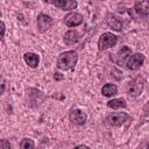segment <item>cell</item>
Wrapping results in <instances>:
<instances>
[{
    "instance_id": "cell-11",
    "label": "cell",
    "mask_w": 149,
    "mask_h": 149,
    "mask_svg": "<svg viewBox=\"0 0 149 149\" xmlns=\"http://www.w3.org/2000/svg\"><path fill=\"white\" fill-rule=\"evenodd\" d=\"M134 9L137 14L142 16L149 15V0H143V1H136L134 3Z\"/></svg>"
},
{
    "instance_id": "cell-3",
    "label": "cell",
    "mask_w": 149,
    "mask_h": 149,
    "mask_svg": "<svg viewBox=\"0 0 149 149\" xmlns=\"http://www.w3.org/2000/svg\"><path fill=\"white\" fill-rule=\"evenodd\" d=\"M118 43V36H115L114 34L112 33H104L100 37H99V41H98V48L100 51H104L108 48H112L114 47L115 44Z\"/></svg>"
},
{
    "instance_id": "cell-19",
    "label": "cell",
    "mask_w": 149,
    "mask_h": 149,
    "mask_svg": "<svg viewBox=\"0 0 149 149\" xmlns=\"http://www.w3.org/2000/svg\"><path fill=\"white\" fill-rule=\"evenodd\" d=\"M54 79H55V80H62V79H64V76H62V74L58 73V72H55V74H54Z\"/></svg>"
},
{
    "instance_id": "cell-8",
    "label": "cell",
    "mask_w": 149,
    "mask_h": 149,
    "mask_svg": "<svg viewBox=\"0 0 149 149\" xmlns=\"http://www.w3.org/2000/svg\"><path fill=\"white\" fill-rule=\"evenodd\" d=\"M64 22L68 27H77V26H80L84 22V17H83L81 14L73 12V13H69L68 15H65Z\"/></svg>"
},
{
    "instance_id": "cell-20",
    "label": "cell",
    "mask_w": 149,
    "mask_h": 149,
    "mask_svg": "<svg viewBox=\"0 0 149 149\" xmlns=\"http://www.w3.org/2000/svg\"><path fill=\"white\" fill-rule=\"evenodd\" d=\"M143 112L144 113H149V100L146 102V105L143 106Z\"/></svg>"
},
{
    "instance_id": "cell-10",
    "label": "cell",
    "mask_w": 149,
    "mask_h": 149,
    "mask_svg": "<svg viewBox=\"0 0 149 149\" xmlns=\"http://www.w3.org/2000/svg\"><path fill=\"white\" fill-rule=\"evenodd\" d=\"M106 23L108 27H111L113 30H116V31H121L122 28H123V23L121 21L120 17H118L116 15L114 14H109L106 19Z\"/></svg>"
},
{
    "instance_id": "cell-17",
    "label": "cell",
    "mask_w": 149,
    "mask_h": 149,
    "mask_svg": "<svg viewBox=\"0 0 149 149\" xmlns=\"http://www.w3.org/2000/svg\"><path fill=\"white\" fill-rule=\"evenodd\" d=\"M20 149H35V143L31 139L24 137L20 142Z\"/></svg>"
},
{
    "instance_id": "cell-5",
    "label": "cell",
    "mask_w": 149,
    "mask_h": 149,
    "mask_svg": "<svg viewBox=\"0 0 149 149\" xmlns=\"http://www.w3.org/2000/svg\"><path fill=\"white\" fill-rule=\"evenodd\" d=\"M144 63V56L143 54H140V52H136L132 56L128 57L127 62H126V65L129 70H137L139 68H141Z\"/></svg>"
},
{
    "instance_id": "cell-2",
    "label": "cell",
    "mask_w": 149,
    "mask_h": 149,
    "mask_svg": "<svg viewBox=\"0 0 149 149\" xmlns=\"http://www.w3.org/2000/svg\"><path fill=\"white\" fill-rule=\"evenodd\" d=\"M144 88V79L141 76L135 77L127 84V94L129 97H139Z\"/></svg>"
},
{
    "instance_id": "cell-22",
    "label": "cell",
    "mask_w": 149,
    "mask_h": 149,
    "mask_svg": "<svg viewBox=\"0 0 149 149\" xmlns=\"http://www.w3.org/2000/svg\"><path fill=\"white\" fill-rule=\"evenodd\" d=\"M73 149H88V147H86V146H84V144H79V146L74 147Z\"/></svg>"
},
{
    "instance_id": "cell-16",
    "label": "cell",
    "mask_w": 149,
    "mask_h": 149,
    "mask_svg": "<svg viewBox=\"0 0 149 149\" xmlns=\"http://www.w3.org/2000/svg\"><path fill=\"white\" fill-rule=\"evenodd\" d=\"M130 54H132V49L129 48V47H127V45H123V47H121V49L118 51V58H119V61H125L128 56H130Z\"/></svg>"
},
{
    "instance_id": "cell-14",
    "label": "cell",
    "mask_w": 149,
    "mask_h": 149,
    "mask_svg": "<svg viewBox=\"0 0 149 149\" xmlns=\"http://www.w3.org/2000/svg\"><path fill=\"white\" fill-rule=\"evenodd\" d=\"M101 93L102 95L105 97H113L118 93V87L114 85V84H111V83H107L102 86L101 88Z\"/></svg>"
},
{
    "instance_id": "cell-13",
    "label": "cell",
    "mask_w": 149,
    "mask_h": 149,
    "mask_svg": "<svg viewBox=\"0 0 149 149\" xmlns=\"http://www.w3.org/2000/svg\"><path fill=\"white\" fill-rule=\"evenodd\" d=\"M23 59H24V62L30 66V68H36L37 65H38V62H40V58H38V56L36 55V54H34V52H26L24 55H23Z\"/></svg>"
},
{
    "instance_id": "cell-4",
    "label": "cell",
    "mask_w": 149,
    "mask_h": 149,
    "mask_svg": "<svg viewBox=\"0 0 149 149\" xmlns=\"http://www.w3.org/2000/svg\"><path fill=\"white\" fill-rule=\"evenodd\" d=\"M129 118H130V116H129L127 113H125V112H115V113L109 114V115L107 116L106 121H107V123L111 125V126L119 127V126H121L122 123H125Z\"/></svg>"
},
{
    "instance_id": "cell-18",
    "label": "cell",
    "mask_w": 149,
    "mask_h": 149,
    "mask_svg": "<svg viewBox=\"0 0 149 149\" xmlns=\"http://www.w3.org/2000/svg\"><path fill=\"white\" fill-rule=\"evenodd\" d=\"M0 149H10V144L7 140H1V148Z\"/></svg>"
},
{
    "instance_id": "cell-9",
    "label": "cell",
    "mask_w": 149,
    "mask_h": 149,
    "mask_svg": "<svg viewBox=\"0 0 149 149\" xmlns=\"http://www.w3.org/2000/svg\"><path fill=\"white\" fill-rule=\"evenodd\" d=\"M48 2L64 10H72L78 6V2L73 0H58V1H48Z\"/></svg>"
},
{
    "instance_id": "cell-1",
    "label": "cell",
    "mask_w": 149,
    "mask_h": 149,
    "mask_svg": "<svg viewBox=\"0 0 149 149\" xmlns=\"http://www.w3.org/2000/svg\"><path fill=\"white\" fill-rule=\"evenodd\" d=\"M77 61H78V55L74 50L62 52L57 58V68L61 70H71L76 66Z\"/></svg>"
},
{
    "instance_id": "cell-15",
    "label": "cell",
    "mask_w": 149,
    "mask_h": 149,
    "mask_svg": "<svg viewBox=\"0 0 149 149\" xmlns=\"http://www.w3.org/2000/svg\"><path fill=\"white\" fill-rule=\"evenodd\" d=\"M107 106L113 109H119V108H125L127 106V104L123 98H116V99H112V100L107 101Z\"/></svg>"
},
{
    "instance_id": "cell-12",
    "label": "cell",
    "mask_w": 149,
    "mask_h": 149,
    "mask_svg": "<svg viewBox=\"0 0 149 149\" xmlns=\"http://www.w3.org/2000/svg\"><path fill=\"white\" fill-rule=\"evenodd\" d=\"M78 41H79V34H78V31H76L73 29H70V30H68L65 33V35H64V42H65V44L72 45L74 43H77Z\"/></svg>"
},
{
    "instance_id": "cell-21",
    "label": "cell",
    "mask_w": 149,
    "mask_h": 149,
    "mask_svg": "<svg viewBox=\"0 0 149 149\" xmlns=\"http://www.w3.org/2000/svg\"><path fill=\"white\" fill-rule=\"evenodd\" d=\"M3 36H5V23L1 22V38L3 40Z\"/></svg>"
},
{
    "instance_id": "cell-6",
    "label": "cell",
    "mask_w": 149,
    "mask_h": 149,
    "mask_svg": "<svg viewBox=\"0 0 149 149\" xmlns=\"http://www.w3.org/2000/svg\"><path fill=\"white\" fill-rule=\"evenodd\" d=\"M69 119L73 125L77 126H81L86 122V115L84 112H81L78 108H72L69 113Z\"/></svg>"
},
{
    "instance_id": "cell-7",
    "label": "cell",
    "mask_w": 149,
    "mask_h": 149,
    "mask_svg": "<svg viewBox=\"0 0 149 149\" xmlns=\"http://www.w3.org/2000/svg\"><path fill=\"white\" fill-rule=\"evenodd\" d=\"M36 23H37V29H38V31L44 33L45 30H48V29L52 26V20H51V17H50L49 15L41 13V14L37 15Z\"/></svg>"
}]
</instances>
